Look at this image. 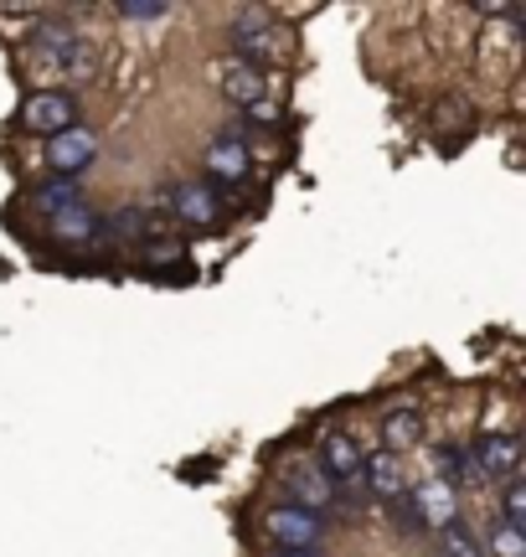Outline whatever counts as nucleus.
Returning a JSON list of instances; mask_svg holds the SVG:
<instances>
[{
  "instance_id": "f257e3e1",
  "label": "nucleus",
  "mask_w": 526,
  "mask_h": 557,
  "mask_svg": "<svg viewBox=\"0 0 526 557\" xmlns=\"http://www.w3.org/2000/svg\"><path fill=\"white\" fill-rule=\"evenodd\" d=\"M26 52H32V67H37L41 78H93V67H99V58H93V47L67 26V21H37L32 26V37H26Z\"/></svg>"
},
{
  "instance_id": "f03ea898",
  "label": "nucleus",
  "mask_w": 526,
  "mask_h": 557,
  "mask_svg": "<svg viewBox=\"0 0 526 557\" xmlns=\"http://www.w3.org/2000/svg\"><path fill=\"white\" fill-rule=\"evenodd\" d=\"M161 207L186 227H217L227 218V191H217L212 181H171L161 191Z\"/></svg>"
},
{
  "instance_id": "7ed1b4c3",
  "label": "nucleus",
  "mask_w": 526,
  "mask_h": 557,
  "mask_svg": "<svg viewBox=\"0 0 526 557\" xmlns=\"http://www.w3.org/2000/svg\"><path fill=\"white\" fill-rule=\"evenodd\" d=\"M227 37H233V58L259 67V73H263V62L284 58V26L268 11H238L233 26H227Z\"/></svg>"
},
{
  "instance_id": "20e7f679",
  "label": "nucleus",
  "mask_w": 526,
  "mask_h": 557,
  "mask_svg": "<svg viewBox=\"0 0 526 557\" xmlns=\"http://www.w3.org/2000/svg\"><path fill=\"white\" fill-rule=\"evenodd\" d=\"M279 496L284 506H295V511H325L330 500H336V485L325 480V470L315 465V459H289L279 470Z\"/></svg>"
},
{
  "instance_id": "39448f33",
  "label": "nucleus",
  "mask_w": 526,
  "mask_h": 557,
  "mask_svg": "<svg viewBox=\"0 0 526 557\" xmlns=\"http://www.w3.org/2000/svg\"><path fill=\"white\" fill-rule=\"evenodd\" d=\"M21 124L32 129V135H62V129H73L78 124V99L67 94V88H37L26 109H21Z\"/></svg>"
},
{
  "instance_id": "423d86ee",
  "label": "nucleus",
  "mask_w": 526,
  "mask_h": 557,
  "mask_svg": "<svg viewBox=\"0 0 526 557\" xmlns=\"http://www.w3.org/2000/svg\"><path fill=\"white\" fill-rule=\"evenodd\" d=\"M202 165H206V181H212L217 191H227V186H243V181L253 176V150H248V139L223 135L206 145Z\"/></svg>"
},
{
  "instance_id": "0eeeda50",
  "label": "nucleus",
  "mask_w": 526,
  "mask_h": 557,
  "mask_svg": "<svg viewBox=\"0 0 526 557\" xmlns=\"http://www.w3.org/2000/svg\"><path fill=\"white\" fill-rule=\"evenodd\" d=\"M315 465L325 470V480H330V485H346V480H356V475H362V465H366L362 438L346 434V429H330V434H321Z\"/></svg>"
},
{
  "instance_id": "6e6552de",
  "label": "nucleus",
  "mask_w": 526,
  "mask_h": 557,
  "mask_svg": "<svg viewBox=\"0 0 526 557\" xmlns=\"http://www.w3.org/2000/svg\"><path fill=\"white\" fill-rule=\"evenodd\" d=\"M268 537H274L279 553L310 557V547H321V517L295 511V506H279V511H268Z\"/></svg>"
},
{
  "instance_id": "1a4fd4ad",
  "label": "nucleus",
  "mask_w": 526,
  "mask_h": 557,
  "mask_svg": "<svg viewBox=\"0 0 526 557\" xmlns=\"http://www.w3.org/2000/svg\"><path fill=\"white\" fill-rule=\"evenodd\" d=\"M93 156H99V139H93V129H83V124H73V129H62V135L47 139V160H52V171L67 181H78V171H88Z\"/></svg>"
},
{
  "instance_id": "9d476101",
  "label": "nucleus",
  "mask_w": 526,
  "mask_h": 557,
  "mask_svg": "<svg viewBox=\"0 0 526 557\" xmlns=\"http://www.w3.org/2000/svg\"><path fill=\"white\" fill-rule=\"evenodd\" d=\"M469 459H475L480 480H516V470H522V438L516 434H480L475 449H469Z\"/></svg>"
},
{
  "instance_id": "9b49d317",
  "label": "nucleus",
  "mask_w": 526,
  "mask_h": 557,
  "mask_svg": "<svg viewBox=\"0 0 526 557\" xmlns=\"http://www.w3.org/2000/svg\"><path fill=\"white\" fill-rule=\"evenodd\" d=\"M217 88H223V99L233 103V109H259L263 94H268V78H263L259 67L227 58V62H217Z\"/></svg>"
},
{
  "instance_id": "f8f14e48",
  "label": "nucleus",
  "mask_w": 526,
  "mask_h": 557,
  "mask_svg": "<svg viewBox=\"0 0 526 557\" xmlns=\"http://www.w3.org/2000/svg\"><path fill=\"white\" fill-rule=\"evenodd\" d=\"M362 480H366V496H372V500H387V506L403 496V491H413V485H408V475H403V455H387V449L366 455Z\"/></svg>"
},
{
  "instance_id": "ddd939ff",
  "label": "nucleus",
  "mask_w": 526,
  "mask_h": 557,
  "mask_svg": "<svg viewBox=\"0 0 526 557\" xmlns=\"http://www.w3.org/2000/svg\"><path fill=\"white\" fill-rule=\"evenodd\" d=\"M52 233H58L62 243H83V248H103L109 243V233H103V218L88 207V201H78V207H67V212H58L52 218Z\"/></svg>"
},
{
  "instance_id": "4468645a",
  "label": "nucleus",
  "mask_w": 526,
  "mask_h": 557,
  "mask_svg": "<svg viewBox=\"0 0 526 557\" xmlns=\"http://www.w3.org/2000/svg\"><path fill=\"white\" fill-rule=\"evenodd\" d=\"M413 500H418V517H424L428 532H439L444 521H460V491H449L444 480H428V485H418V491H413Z\"/></svg>"
},
{
  "instance_id": "2eb2a0df",
  "label": "nucleus",
  "mask_w": 526,
  "mask_h": 557,
  "mask_svg": "<svg viewBox=\"0 0 526 557\" xmlns=\"http://www.w3.org/2000/svg\"><path fill=\"white\" fill-rule=\"evenodd\" d=\"M434 475L444 480L449 491H465V485H480V470H475V459H469V449H460V444H439V449H434Z\"/></svg>"
},
{
  "instance_id": "dca6fc26",
  "label": "nucleus",
  "mask_w": 526,
  "mask_h": 557,
  "mask_svg": "<svg viewBox=\"0 0 526 557\" xmlns=\"http://www.w3.org/2000/svg\"><path fill=\"white\" fill-rule=\"evenodd\" d=\"M103 233H109V238H124V243H145V238H155V212H150L145 201H129L114 218H103Z\"/></svg>"
},
{
  "instance_id": "f3484780",
  "label": "nucleus",
  "mask_w": 526,
  "mask_h": 557,
  "mask_svg": "<svg viewBox=\"0 0 526 557\" xmlns=\"http://www.w3.org/2000/svg\"><path fill=\"white\" fill-rule=\"evenodd\" d=\"M418 438H424V413H418V408H392V413H383V444H387V455L413 449Z\"/></svg>"
},
{
  "instance_id": "a211bd4d",
  "label": "nucleus",
  "mask_w": 526,
  "mask_h": 557,
  "mask_svg": "<svg viewBox=\"0 0 526 557\" xmlns=\"http://www.w3.org/2000/svg\"><path fill=\"white\" fill-rule=\"evenodd\" d=\"M78 201H83V186H78V181L58 176V181H47V186H37V197H32V207H37L41 218L52 222L58 212H67V207H78Z\"/></svg>"
},
{
  "instance_id": "6ab92c4d",
  "label": "nucleus",
  "mask_w": 526,
  "mask_h": 557,
  "mask_svg": "<svg viewBox=\"0 0 526 557\" xmlns=\"http://www.w3.org/2000/svg\"><path fill=\"white\" fill-rule=\"evenodd\" d=\"M434 537H439V557H486L480 532H469L465 521H444Z\"/></svg>"
},
{
  "instance_id": "aec40b11",
  "label": "nucleus",
  "mask_w": 526,
  "mask_h": 557,
  "mask_svg": "<svg viewBox=\"0 0 526 557\" xmlns=\"http://www.w3.org/2000/svg\"><path fill=\"white\" fill-rule=\"evenodd\" d=\"M501 527L526 532V485L522 480H506V485H501Z\"/></svg>"
},
{
  "instance_id": "412c9836",
  "label": "nucleus",
  "mask_w": 526,
  "mask_h": 557,
  "mask_svg": "<svg viewBox=\"0 0 526 557\" xmlns=\"http://www.w3.org/2000/svg\"><path fill=\"white\" fill-rule=\"evenodd\" d=\"M145 259L155 263V269H165V263H181L186 259V243L176 238V233H161V238H145Z\"/></svg>"
},
{
  "instance_id": "4be33fe9",
  "label": "nucleus",
  "mask_w": 526,
  "mask_h": 557,
  "mask_svg": "<svg viewBox=\"0 0 526 557\" xmlns=\"http://www.w3.org/2000/svg\"><path fill=\"white\" fill-rule=\"evenodd\" d=\"M392 521H398V532H403V537H424V532H428L424 517H418V500H413V491H403V496L392 500Z\"/></svg>"
},
{
  "instance_id": "5701e85b",
  "label": "nucleus",
  "mask_w": 526,
  "mask_h": 557,
  "mask_svg": "<svg viewBox=\"0 0 526 557\" xmlns=\"http://www.w3.org/2000/svg\"><path fill=\"white\" fill-rule=\"evenodd\" d=\"M490 542H496V553H501V557H526V532L496 527V532H490Z\"/></svg>"
},
{
  "instance_id": "b1692460",
  "label": "nucleus",
  "mask_w": 526,
  "mask_h": 557,
  "mask_svg": "<svg viewBox=\"0 0 526 557\" xmlns=\"http://www.w3.org/2000/svg\"><path fill=\"white\" fill-rule=\"evenodd\" d=\"M120 16H129V21H161L165 5H161V0H124Z\"/></svg>"
},
{
  "instance_id": "393cba45",
  "label": "nucleus",
  "mask_w": 526,
  "mask_h": 557,
  "mask_svg": "<svg viewBox=\"0 0 526 557\" xmlns=\"http://www.w3.org/2000/svg\"><path fill=\"white\" fill-rule=\"evenodd\" d=\"M279 557H295V553H279Z\"/></svg>"
}]
</instances>
